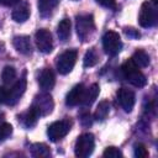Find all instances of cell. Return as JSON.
I'll return each mask as SVG.
<instances>
[{"label": "cell", "mask_w": 158, "mask_h": 158, "mask_svg": "<svg viewBox=\"0 0 158 158\" xmlns=\"http://www.w3.org/2000/svg\"><path fill=\"white\" fill-rule=\"evenodd\" d=\"M121 70L125 75V78L136 88H143L147 84V79L144 77V74L138 69V67H136L133 64V62L130 59L127 62H125L121 67Z\"/></svg>", "instance_id": "6da1fadb"}, {"label": "cell", "mask_w": 158, "mask_h": 158, "mask_svg": "<svg viewBox=\"0 0 158 158\" xmlns=\"http://www.w3.org/2000/svg\"><path fill=\"white\" fill-rule=\"evenodd\" d=\"M158 15H157V6L153 2L144 1L139 9V15H138V22L142 27L148 28L153 27L157 23Z\"/></svg>", "instance_id": "7a4b0ae2"}, {"label": "cell", "mask_w": 158, "mask_h": 158, "mask_svg": "<svg viewBox=\"0 0 158 158\" xmlns=\"http://www.w3.org/2000/svg\"><path fill=\"white\" fill-rule=\"evenodd\" d=\"M75 28H77L78 37L81 41H88L91 37V35L95 32V23H94L93 15H89V14L79 15L77 17Z\"/></svg>", "instance_id": "3957f363"}, {"label": "cell", "mask_w": 158, "mask_h": 158, "mask_svg": "<svg viewBox=\"0 0 158 158\" xmlns=\"http://www.w3.org/2000/svg\"><path fill=\"white\" fill-rule=\"evenodd\" d=\"M53 106H54V104H53L52 96L47 93H41L35 96L32 105L30 107L38 115V117H41V116L49 115L53 110Z\"/></svg>", "instance_id": "277c9868"}, {"label": "cell", "mask_w": 158, "mask_h": 158, "mask_svg": "<svg viewBox=\"0 0 158 158\" xmlns=\"http://www.w3.org/2000/svg\"><path fill=\"white\" fill-rule=\"evenodd\" d=\"M94 147H95L94 136L91 133H83L75 141L74 153L79 158H86L93 153Z\"/></svg>", "instance_id": "5b68a950"}, {"label": "cell", "mask_w": 158, "mask_h": 158, "mask_svg": "<svg viewBox=\"0 0 158 158\" xmlns=\"http://www.w3.org/2000/svg\"><path fill=\"white\" fill-rule=\"evenodd\" d=\"M102 47L106 54L111 57L116 56L122 48V42L118 33L115 31H107L102 36Z\"/></svg>", "instance_id": "8992f818"}, {"label": "cell", "mask_w": 158, "mask_h": 158, "mask_svg": "<svg viewBox=\"0 0 158 158\" xmlns=\"http://www.w3.org/2000/svg\"><path fill=\"white\" fill-rule=\"evenodd\" d=\"M70 127H72V122L69 120L56 121L48 126L47 136L52 142H57L68 135V132L70 131Z\"/></svg>", "instance_id": "52a82bcc"}, {"label": "cell", "mask_w": 158, "mask_h": 158, "mask_svg": "<svg viewBox=\"0 0 158 158\" xmlns=\"http://www.w3.org/2000/svg\"><path fill=\"white\" fill-rule=\"evenodd\" d=\"M75 62H77V51L68 49L57 57L56 65L60 74H68L72 72Z\"/></svg>", "instance_id": "ba28073f"}, {"label": "cell", "mask_w": 158, "mask_h": 158, "mask_svg": "<svg viewBox=\"0 0 158 158\" xmlns=\"http://www.w3.org/2000/svg\"><path fill=\"white\" fill-rule=\"evenodd\" d=\"M35 41L37 44V48L42 52V53H49L53 49V40H52V35L48 30L46 28H41L36 32L35 35Z\"/></svg>", "instance_id": "9c48e42d"}, {"label": "cell", "mask_w": 158, "mask_h": 158, "mask_svg": "<svg viewBox=\"0 0 158 158\" xmlns=\"http://www.w3.org/2000/svg\"><path fill=\"white\" fill-rule=\"evenodd\" d=\"M26 84H27L26 78H25V77L20 78V79L11 86V89L7 91V99H6V102H5V104H7V105H10V106H14L15 104H17L19 100L21 99V96L23 95L25 90H26Z\"/></svg>", "instance_id": "30bf717a"}, {"label": "cell", "mask_w": 158, "mask_h": 158, "mask_svg": "<svg viewBox=\"0 0 158 158\" xmlns=\"http://www.w3.org/2000/svg\"><path fill=\"white\" fill-rule=\"evenodd\" d=\"M117 99L120 101L121 107L126 111V112H131L133 106H135V101H136V96L135 93L128 89V88H121L117 91Z\"/></svg>", "instance_id": "8fae6325"}, {"label": "cell", "mask_w": 158, "mask_h": 158, "mask_svg": "<svg viewBox=\"0 0 158 158\" xmlns=\"http://www.w3.org/2000/svg\"><path fill=\"white\" fill-rule=\"evenodd\" d=\"M54 83H56V77L53 70L51 68H43L38 75V84L41 89L48 91L54 86Z\"/></svg>", "instance_id": "7c38bea8"}, {"label": "cell", "mask_w": 158, "mask_h": 158, "mask_svg": "<svg viewBox=\"0 0 158 158\" xmlns=\"http://www.w3.org/2000/svg\"><path fill=\"white\" fill-rule=\"evenodd\" d=\"M84 85L83 84H77L68 94L65 98V104L67 106H77L79 104H81L83 100V95H84Z\"/></svg>", "instance_id": "4fadbf2b"}, {"label": "cell", "mask_w": 158, "mask_h": 158, "mask_svg": "<svg viewBox=\"0 0 158 158\" xmlns=\"http://www.w3.org/2000/svg\"><path fill=\"white\" fill-rule=\"evenodd\" d=\"M14 47L16 48L17 52H20L21 54H31L32 47H31V42H30V37L28 36H16L14 37Z\"/></svg>", "instance_id": "5bb4252c"}, {"label": "cell", "mask_w": 158, "mask_h": 158, "mask_svg": "<svg viewBox=\"0 0 158 158\" xmlns=\"http://www.w3.org/2000/svg\"><path fill=\"white\" fill-rule=\"evenodd\" d=\"M11 16L16 22H25L30 17V5L27 2H21L14 9Z\"/></svg>", "instance_id": "9a60e30c"}, {"label": "cell", "mask_w": 158, "mask_h": 158, "mask_svg": "<svg viewBox=\"0 0 158 158\" xmlns=\"http://www.w3.org/2000/svg\"><path fill=\"white\" fill-rule=\"evenodd\" d=\"M99 85L98 84H91L89 88H86L84 90V95H83V100H81V104L84 106H90L95 99L98 98L99 95Z\"/></svg>", "instance_id": "2e32d148"}, {"label": "cell", "mask_w": 158, "mask_h": 158, "mask_svg": "<svg viewBox=\"0 0 158 158\" xmlns=\"http://www.w3.org/2000/svg\"><path fill=\"white\" fill-rule=\"evenodd\" d=\"M40 117H38V115L30 107L26 112H23L21 116H19V120L21 121V123L26 127V128H31V127H33L35 125H36V122H37V120H38Z\"/></svg>", "instance_id": "e0dca14e"}, {"label": "cell", "mask_w": 158, "mask_h": 158, "mask_svg": "<svg viewBox=\"0 0 158 158\" xmlns=\"http://www.w3.org/2000/svg\"><path fill=\"white\" fill-rule=\"evenodd\" d=\"M30 151H31V156L36 157V158L51 157V149L44 143H33V144H31Z\"/></svg>", "instance_id": "ac0fdd59"}, {"label": "cell", "mask_w": 158, "mask_h": 158, "mask_svg": "<svg viewBox=\"0 0 158 158\" xmlns=\"http://www.w3.org/2000/svg\"><path fill=\"white\" fill-rule=\"evenodd\" d=\"M58 4L59 0H38V11L43 17L49 16Z\"/></svg>", "instance_id": "d6986e66"}, {"label": "cell", "mask_w": 158, "mask_h": 158, "mask_svg": "<svg viewBox=\"0 0 158 158\" xmlns=\"http://www.w3.org/2000/svg\"><path fill=\"white\" fill-rule=\"evenodd\" d=\"M70 20L69 19H63L59 23H58V27H57V33H58V37L62 42H65L69 36H70Z\"/></svg>", "instance_id": "ffe728a7"}, {"label": "cell", "mask_w": 158, "mask_h": 158, "mask_svg": "<svg viewBox=\"0 0 158 158\" xmlns=\"http://www.w3.org/2000/svg\"><path fill=\"white\" fill-rule=\"evenodd\" d=\"M131 60L133 62V64H135L136 67H138V68H146V67H148V64H149V56H148L144 51L138 49V51H136V52L133 53Z\"/></svg>", "instance_id": "44dd1931"}, {"label": "cell", "mask_w": 158, "mask_h": 158, "mask_svg": "<svg viewBox=\"0 0 158 158\" xmlns=\"http://www.w3.org/2000/svg\"><path fill=\"white\" fill-rule=\"evenodd\" d=\"M109 112H110V104H109V101L104 100V101L99 102V105L96 107V111L94 114V118L98 120V121H104L107 117Z\"/></svg>", "instance_id": "7402d4cb"}, {"label": "cell", "mask_w": 158, "mask_h": 158, "mask_svg": "<svg viewBox=\"0 0 158 158\" xmlns=\"http://www.w3.org/2000/svg\"><path fill=\"white\" fill-rule=\"evenodd\" d=\"M99 62V54L96 53L95 48H91L89 49L85 56H84V59H83V64L85 68H89V67H94L96 63Z\"/></svg>", "instance_id": "603a6c76"}, {"label": "cell", "mask_w": 158, "mask_h": 158, "mask_svg": "<svg viewBox=\"0 0 158 158\" xmlns=\"http://www.w3.org/2000/svg\"><path fill=\"white\" fill-rule=\"evenodd\" d=\"M1 78H2V81H4L5 85L11 84V83L16 79V70H15V68L11 67V65H6V67L2 69Z\"/></svg>", "instance_id": "cb8c5ba5"}, {"label": "cell", "mask_w": 158, "mask_h": 158, "mask_svg": "<svg viewBox=\"0 0 158 158\" xmlns=\"http://www.w3.org/2000/svg\"><path fill=\"white\" fill-rule=\"evenodd\" d=\"M11 133H12V126L7 122H1L0 123V141L6 139Z\"/></svg>", "instance_id": "d4e9b609"}, {"label": "cell", "mask_w": 158, "mask_h": 158, "mask_svg": "<svg viewBox=\"0 0 158 158\" xmlns=\"http://www.w3.org/2000/svg\"><path fill=\"white\" fill-rule=\"evenodd\" d=\"M102 156H104L105 158H118V157H122V153H121V151H120L118 148H116V147H107V148L104 151Z\"/></svg>", "instance_id": "484cf974"}, {"label": "cell", "mask_w": 158, "mask_h": 158, "mask_svg": "<svg viewBox=\"0 0 158 158\" xmlns=\"http://www.w3.org/2000/svg\"><path fill=\"white\" fill-rule=\"evenodd\" d=\"M148 156V151L147 148L142 144V143H138L135 146V157L137 158H146Z\"/></svg>", "instance_id": "4316f807"}, {"label": "cell", "mask_w": 158, "mask_h": 158, "mask_svg": "<svg viewBox=\"0 0 158 158\" xmlns=\"http://www.w3.org/2000/svg\"><path fill=\"white\" fill-rule=\"evenodd\" d=\"M99 5L107 9H116V0H95Z\"/></svg>", "instance_id": "83f0119b"}, {"label": "cell", "mask_w": 158, "mask_h": 158, "mask_svg": "<svg viewBox=\"0 0 158 158\" xmlns=\"http://www.w3.org/2000/svg\"><path fill=\"white\" fill-rule=\"evenodd\" d=\"M125 33H126V36H128L131 38H138L139 37V32L133 30V28H125Z\"/></svg>", "instance_id": "f1b7e54d"}, {"label": "cell", "mask_w": 158, "mask_h": 158, "mask_svg": "<svg viewBox=\"0 0 158 158\" xmlns=\"http://www.w3.org/2000/svg\"><path fill=\"white\" fill-rule=\"evenodd\" d=\"M7 89L4 88V86H0V104L2 102H6V99H7Z\"/></svg>", "instance_id": "f546056e"}, {"label": "cell", "mask_w": 158, "mask_h": 158, "mask_svg": "<svg viewBox=\"0 0 158 158\" xmlns=\"http://www.w3.org/2000/svg\"><path fill=\"white\" fill-rule=\"evenodd\" d=\"M19 1L20 0H0V4L4 5V6H12Z\"/></svg>", "instance_id": "4dcf8cb0"}]
</instances>
